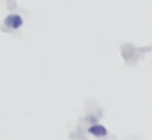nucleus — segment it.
Wrapping results in <instances>:
<instances>
[{"label": "nucleus", "instance_id": "2", "mask_svg": "<svg viewBox=\"0 0 152 140\" xmlns=\"http://www.w3.org/2000/svg\"><path fill=\"white\" fill-rule=\"evenodd\" d=\"M88 132L92 133V135H95V137H106L108 130H106V127L100 125V124H93V125L88 127Z\"/></svg>", "mask_w": 152, "mask_h": 140}, {"label": "nucleus", "instance_id": "1", "mask_svg": "<svg viewBox=\"0 0 152 140\" xmlns=\"http://www.w3.org/2000/svg\"><path fill=\"white\" fill-rule=\"evenodd\" d=\"M21 25H23V20H21L20 15H8L7 18H5V26H8V28H12V29L20 28Z\"/></svg>", "mask_w": 152, "mask_h": 140}]
</instances>
